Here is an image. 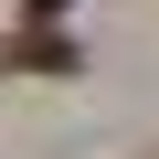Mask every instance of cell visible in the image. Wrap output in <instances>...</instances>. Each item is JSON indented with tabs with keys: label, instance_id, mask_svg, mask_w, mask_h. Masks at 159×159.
Masks as SVG:
<instances>
[{
	"label": "cell",
	"instance_id": "7a4b0ae2",
	"mask_svg": "<svg viewBox=\"0 0 159 159\" xmlns=\"http://www.w3.org/2000/svg\"><path fill=\"white\" fill-rule=\"evenodd\" d=\"M53 11H74V0H21V21H53Z\"/></svg>",
	"mask_w": 159,
	"mask_h": 159
},
{
	"label": "cell",
	"instance_id": "6da1fadb",
	"mask_svg": "<svg viewBox=\"0 0 159 159\" xmlns=\"http://www.w3.org/2000/svg\"><path fill=\"white\" fill-rule=\"evenodd\" d=\"M0 74H74V43L64 32H11L0 43Z\"/></svg>",
	"mask_w": 159,
	"mask_h": 159
}]
</instances>
